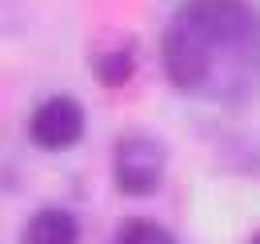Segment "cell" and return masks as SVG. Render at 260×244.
I'll list each match as a JSON object with an SVG mask.
<instances>
[{
    "label": "cell",
    "instance_id": "obj_1",
    "mask_svg": "<svg viewBox=\"0 0 260 244\" xmlns=\"http://www.w3.org/2000/svg\"><path fill=\"white\" fill-rule=\"evenodd\" d=\"M160 56L180 92L240 100L260 84V16L244 0H188L164 28Z\"/></svg>",
    "mask_w": 260,
    "mask_h": 244
},
{
    "label": "cell",
    "instance_id": "obj_2",
    "mask_svg": "<svg viewBox=\"0 0 260 244\" xmlns=\"http://www.w3.org/2000/svg\"><path fill=\"white\" fill-rule=\"evenodd\" d=\"M164 144L148 132H124L112 148V180L124 196H152L164 180Z\"/></svg>",
    "mask_w": 260,
    "mask_h": 244
},
{
    "label": "cell",
    "instance_id": "obj_7",
    "mask_svg": "<svg viewBox=\"0 0 260 244\" xmlns=\"http://www.w3.org/2000/svg\"><path fill=\"white\" fill-rule=\"evenodd\" d=\"M252 244H260V232H256V240H252Z\"/></svg>",
    "mask_w": 260,
    "mask_h": 244
},
{
    "label": "cell",
    "instance_id": "obj_4",
    "mask_svg": "<svg viewBox=\"0 0 260 244\" xmlns=\"http://www.w3.org/2000/svg\"><path fill=\"white\" fill-rule=\"evenodd\" d=\"M20 244H80V224L64 208H40L28 216Z\"/></svg>",
    "mask_w": 260,
    "mask_h": 244
},
{
    "label": "cell",
    "instance_id": "obj_5",
    "mask_svg": "<svg viewBox=\"0 0 260 244\" xmlns=\"http://www.w3.org/2000/svg\"><path fill=\"white\" fill-rule=\"evenodd\" d=\"M132 68H136L132 48H104L96 60H92V76H96L104 88H120L132 76Z\"/></svg>",
    "mask_w": 260,
    "mask_h": 244
},
{
    "label": "cell",
    "instance_id": "obj_3",
    "mask_svg": "<svg viewBox=\"0 0 260 244\" xmlns=\"http://www.w3.org/2000/svg\"><path fill=\"white\" fill-rule=\"evenodd\" d=\"M84 108L72 96H48L40 100L28 116V136L44 152H68L84 140Z\"/></svg>",
    "mask_w": 260,
    "mask_h": 244
},
{
    "label": "cell",
    "instance_id": "obj_6",
    "mask_svg": "<svg viewBox=\"0 0 260 244\" xmlns=\"http://www.w3.org/2000/svg\"><path fill=\"white\" fill-rule=\"evenodd\" d=\"M116 244H176V240L168 236V228H160L156 220L136 216V220H124V224H120Z\"/></svg>",
    "mask_w": 260,
    "mask_h": 244
}]
</instances>
